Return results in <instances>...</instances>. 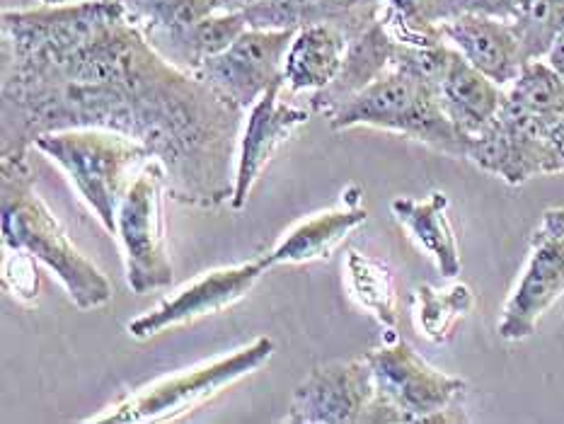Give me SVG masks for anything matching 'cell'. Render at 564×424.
<instances>
[{"label": "cell", "instance_id": "obj_1", "mask_svg": "<svg viewBox=\"0 0 564 424\" xmlns=\"http://www.w3.org/2000/svg\"><path fill=\"white\" fill-rule=\"evenodd\" d=\"M0 58V157L52 131L109 129L163 165L175 202L232 199L242 109L158 54L119 0L6 10Z\"/></svg>", "mask_w": 564, "mask_h": 424}, {"label": "cell", "instance_id": "obj_2", "mask_svg": "<svg viewBox=\"0 0 564 424\" xmlns=\"http://www.w3.org/2000/svg\"><path fill=\"white\" fill-rule=\"evenodd\" d=\"M30 153L0 157V230L6 250H24L44 262L83 311L102 308L115 291L100 267L73 246L34 189Z\"/></svg>", "mask_w": 564, "mask_h": 424}, {"label": "cell", "instance_id": "obj_3", "mask_svg": "<svg viewBox=\"0 0 564 424\" xmlns=\"http://www.w3.org/2000/svg\"><path fill=\"white\" fill-rule=\"evenodd\" d=\"M364 357L369 359L376 381V395L364 424L468 422L458 405L468 383L432 367L395 330H390L386 343Z\"/></svg>", "mask_w": 564, "mask_h": 424}, {"label": "cell", "instance_id": "obj_4", "mask_svg": "<svg viewBox=\"0 0 564 424\" xmlns=\"http://www.w3.org/2000/svg\"><path fill=\"white\" fill-rule=\"evenodd\" d=\"M327 121L335 131L351 127L395 131L432 151L465 157V139L448 119L441 90L398 66H390L369 88L349 97Z\"/></svg>", "mask_w": 564, "mask_h": 424}, {"label": "cell", "instance_id": "obj_5", "mask_svg": "<svg viewBox=\"0 0 564 424\" xmlns=\"http://www.w3.org/2000/svg\"><path fill=\"white\" fill-rule=\"evenodd\" d=\"M34 149L66 170L85 204L107 233H117L119 202L129 189V170L151 161L139 141L109 129H66L44 133Z\"/></svg>", "mask_w": 564, "mask_h": 424}, {"label": "cell", "instance_id": "obj_6", "mask_svg": "<svg viewBox=\"0 0 564 424\" xmlns=\"http://www.w3.org/2000/svg\"><path fill=\"white\" fill-rule=\"evenodd\" d=\"M272 337H257L252 345L232 351L230 357L204 363L199 369L185 371L173 379H163L153 385L141 388L139 393L121 400L119 405L109 407L105 415H97L90 422H167L189 415L208 400H214L236 381L250 376L272 359Z\"/></svg>", "mask_w": 564, "mask_h": 424}, {"label": "cell", "instance_id": "obj_7", "mask_svg": "<svg viewBox=\"0 0 564 424\" xmlns=\"http://www.w3.org/2000/svg\"><path fill=\"white\" fill-rule=\"evenodd\" d=\"M163 194H167L163 165L145 161L119 202L117 236L124 250L127 284L139 296L173 284V262L165 248Z\"/></svg>", "mask_w": 564, "mask_h": 424}, {"label": "cell", "instance_id": "obj_8", "mask_svg": "<svg viewBox=\"0 0 564 424\" xmlns=\"http://www.w3.org/2000/svg\"><path fill=\"white\" fill-rule=\"evenodd\" d=\"M564 296V206H550L531 236L529 262L497 325L499 337L521 343Z\"/></svg>", "mask_w": 564, "mask_h": 424}, {"label": "cell", "instance_id": "obj_9", "mask_svg": "<svg viewBox=\"0 0 564 424\" xmlns=\"http://www.w3.org/2000/svg\"><path fill=\"white\" fill-rule=\"evenodd\" d=\"M293 34L296 32L291 30L248 28L226 52L204 61L192 76L212 85L245 112L274 85H286L284 64Z\"/></svg>", "mask_w": 564, "mask_h": 424}, {"label": "cell", "instance_id": "obj_10", "mask_svg": "<svg viewBox=\"0 0 564 424\" xmlns=\"http://www.w3.org/2000/svg\"><path fill=\"white\" fill-rule=\"evenodd\" d=\"M553 127L521 112L507 100L489 124L465 141V161L519 187L538 175H550L547 133Z\"/></svg>", "mask_w": 564, "mask_h": 424}, {"label": "cell", "instance_id": "obj_11", "mask_svg": "<svg viewBox=\"0 0 564 424\" xmlns=\"http://www.w3.org/2000/svg\"><path fill=\"white\" fill-rule=\"evenodd\" d=\"M376 395L369 359L337 361L311 371L296 391L284 422L289 424H361Z\"/></svg>", "mask_w": 564, "mask_h": 424}, {"label": "cell", "instance_id": "obj_12", "mask_svg": "<svg viewBox=\"0 0 564 424\" xmlns=\"http://www.w3.org/2000/svg\"><path fill=\"white\" fill-rule=\"evenodd\" d=\"M269 270H272V264H269L264 254V258H257L238 267H224V270L208 272L187 289H182L180 294L165 298L161 306H155L153 311L139 315L137 320H131L129 333L137 339H149L165 333L167 327L185 325L196 318H204V315L224 311L240 301L245 294H250V289Z\"/></svg>", "mask_w": 564, "mask_h": 424}, {"label": "cell", "instance_id": "obj_13", "mask_svg": "<svg viewBox=\"0 0 564 424\" xmlns=\"http://www.w3.org/2000/svg\"><path fill=\"white\" fill-rule=\"evenodd\" d=\"M281 88L274 85L260 100L250 107L248 124L240 137L238 163H236V187H232L230 206L240 211L250 199L254 182L260 180L264 167L272 161L274 151L281 143L289 141L301 127L308 124L311 115L301 107L286 105L281 100Z\"/></svg>", "mask_w": 564, "mask_h": 424}, {"label": "cell", "instance_id": "obj_14", "mask_svg": "<svg viewBox=\"0 0 564 424\" xmlns=\"http://www.w3.org/2000/svg\"><path fill=\"white\" fill-rule=\"evenodd\" d=\"M444 36L468 64L482 70L501 88L517 80L521 68L529 64L519 34L513 32V24L507 20L463 12V15L444 24Z\"/></svg>", "mask_w": 564, "mask_h": 424}, {"label": "cell", "instance_id": "obj_15", "mask_svg": "<svg viewBox=\"0 0 564 424\" xmlns=\"http://www.w3.org/2000/svg\"><path fill=\"white\" fill-rule=\"evenodd\" d=\"M242 15L250 28L260 30L299 32L313 24H333L349 40L383 18V3L380 0H262Z\"/></svg>", "mask_w": 564, "mask_h": 424}, {"label": "cell", "instance_id": "obj_16", "mask_svg": "<svg viewBox=\"0 0 564 424\" xmlns=\"http://www.w3.org/2000/svg\"><path fill=\"white\" fill-rule=\"evenodd\" d=\"M398 42L383 24V18L373 22L371 28L349 36L347 54L341 61V68L337 78L323 90H315L311 97L313 112L329 119L337 109L345 105L349 97L369 88L373 80H378L383 73L392 66V56H395Z\"/></svg>", "mask_w": 564, "mask_h": 424}, {"label": "cell", "instance_id": "obj_17", "mask_svg": "<svg viewBox=\"0 0 564 424\" xmlns=\"http://www.w3.org/2000/svg\"><path fill=\"white\" fill-rule=\"evenodd\" d=\"M361 194L364 192L359 187H349L345 192V206H341V209L323 211L293 228L291 233L267 254L269 264L276 267L327 260L339 242L369 218V214H366L361 206Z\"/></svg>", "mask_w": 564, "mask_h": 424}, {"label": "cell", "instance_id": "obj_18", "mask_svg": "<svg viewBox=\"0 0 564 424\" xmlns=\"http://www.w3.org/2000/svg\"><path fill=\"white\" fill-rule=\"evenodd\" d=\"M505 100L507 90L468 64L456 48L446 78L441 83V102L460 137L468 141L482 131L499 115Z\"/></svg>", "mask_w": 564, "mask_h": 424}, {"label": "cell", "instance_id": "obj_19", "mask_svg": "<svg viewBox=\"0 0 564 424\" xmlns=\"http://www.w3.org/2000/svg\"><path fill=\"white\" fill-rule=\"evenodd\" d=\"M392 216L410 230L420 248L434 260L441 276L456 279L463 270L458 238L448 218V197L444 192H432L424 199L398 197L390 204Z\"/></svg>", "mask_w": 564, "mask_h": 424}, {"label": "cell", "instance_id": "obj_20", "mask_svg": "<svg viewBox=\"0 0 564 424\" xmlns=\"http://www.w3.org/2000/svg\"><path fill=\"white\" fill-rule=\"evenodd\" d=\"M248 28L242 12H214L187 28L149 34V42L180 70L196 73L204 61L226 52Z\"/></svg>", "mask_w": 564, "mask_h": 424}, {"label": "cell", "instance_id": "obj_21", "mask_svg": "<svg viewBox=\"0 0 564 424\" xmlns=\"http://www.w3.org/2000/svg\"><path fill=\"white\" fill-rule=\"evenodd\" d=\"M347 42V34L333 24H313V28L299 30L286 52V88L293 93L327 88L341 68Z\"/></svg>", "mask_w": 564, "mask_h": 424}, {"label": "cell", "instance_id": "obj_22", "mask_svg": "<svg viewBox=\"0 0 564 424\" xmlns=\"http://www.w3.org/2000/svg\"><path fill=\"white\" fill-rule=\"evenodd\" d=\"M392 40L410 46L446 42L444 24L465 12V0H380Z\"/></svg>", "mask_w": 564, "mask_h": 424}, {"label": "cell", "instance_id": "obj_23", "mask_svg": "<svg viewBox=\"0 0 564 424\" xmlns=\"http://www.w3.org/2000/svg\"><path fill=\"white\" fill-rule=\"evenodd\" d=\"M507 102L521 112L555 127L564 117V76L545 58L529 61L509 85Z\"/></svg>", "mask_w": 564, "mask_h": 424}, {"label": "cell", "instance_id": "obj_24", "mask_svg": "<svg viewBox=\"0 0 564 424\" xmlns=\"http://www.w3.org/2000/svg\"><path fill=\"white\" fill-rule=\"evenodd\" d=\"M414 318L426 339L444 345L456 333L458 323L475 308V294L468 284L436 289L422 284L414 289Z\"/></svg>", "mask_w": 564, "mask_h": 424}, {"label": "cell", "instance_id": "obj_25", "mask_svg": "<svg viewBox=\"0 0 564 424\" xmlns=\"http://www.w3.org/2000/svg\"><path fill=\"white\" fill-rule=\"evenodd\" d=\"M347 272L354 296H357L361 306L366 311H371L376 315V320L388 327V330H395L400 320V306L395 279H392L388 264L369 258V254H364L359 250H349Z\"/></svg>", "mask_w": 564, "mask_h": 424}, {"label": "cell", "instance_id": "obj_26", "mask_svg": "<svg viewBox=\"0 0 564 424\" xmlns=\"http://www.w3.org/2000/svg\"><path fill=\"white\" fill-rule=\"evenodd\" d=\"M119 3L145 36L187 28L216 12L214 0H119Z\"/></svg>", "mask_w": 564, "mask_h": 424}, {"label": "cell", "instance_id": "obj_27", "mask_svg": "<svg viewBox=\"0 0 564 424\" xmlns=\"http://www.w3.org/2000/svg\"><path fill=\"white\" fill-rule=\"evenodd\" d=\"M511 24L525 58H545L564 30V0H521L519 15Z\"/></svg>", "mask_w": 564, "mask_h": 424}, {"label": "cell", "instance_id": "obj_28", "mask_svg": "<svg viewBox=\"0 0 564 424\" xmlns=\"http://www.w3.org/2000/svg\"><path fill=\"white\" fill-rule=\"evenodd\" d=\"M3 282L18 298H36V294H40V272H36L34 258L30 252L10 250L3 267Z\"/></svg>", "mask_w": 564, "mask_h": 424}, {"label": "cell", "instance_id": "obj_29", "mask_svg": "<svg viewBox=\"0 0 564 424\" xmlns=\"http://www.w3.org/2000/svg\"><path fill=\"white\" fill-rule=\"evenodd\" d=\"M519 8L521 0H465V12H475V15H487L507 22L519 15Z\"/></svg>", "mask_w": 564, "mask_h": 424}, {"label": "cell", "instance_id": "obj_30", "mask_svg": "<svg viewBox=\"0 0 564 424\" xmlns=\"http://www.w3.org/2000/svg\"><path fill=\"white\" fill-rule=\"evenodd\" d=\"M547 155H550V175L564 173V117L547 133Z\"/></svg>", "mask_w": 564, "mask_h": 424}, {"label": "cell", "instance_id": "obj_31", "mask_svg": "<svg viewBox=\"0 0 564 424\" xmlns=\"http://www.w3.org/2000/svg\"><path fill=\"white\" fill-rule=\"evenodd\" d=\"M262 0H214L216 12H245Z\"/></svg>", "mask_w": 564, "mask_h": 424}, {"label": "cell", "instance_id": "obj_32", "mask_svg": "<svg viewBox=\"0 0 564 424\" xmlns=\"http://www.w3.org/2000/svg\"><path fill=\"white\" fill-rule=\"evenodd\" d=\"M545 61L564 76V30H562V34L555 40L553 48H550V52H547Z\"/></svg>", "mask_w": 564, "mask_h": 424}, {"label": "cell", "instance_id": "obj_33", "mask_svg": "<svg viewBox=\"0 0 564 424\" xmlns=\"http://www.w3.org/2000/svg\"><path fill=\"white\" fill-rule=\"evenodd\" d=\"M40 3L42 6H61V3H64V0H40Z\"/></svg>", "mask_w": 564, "mask_h": 424}]
</instances>
